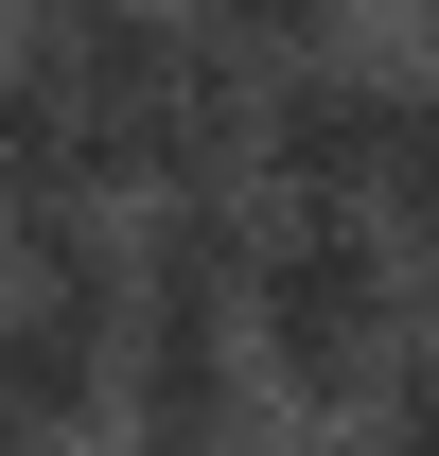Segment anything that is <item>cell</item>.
Wrapping results in <instances>:
<instances>
[{"label":"cell","instance_id":"cell-1","mask_svg":"<svg viewBox=\"0 0 439 456\" xmlns=\"http://www.w3.org/2000/svg\"><path fill=\"white\" fill-rule=\"evenodd\" d=\"M246 351H264V403L299 439H352V421L422 369V246L386 211H264Z\"/></svg>","mask_w":439,"mask_h":456},{"label":"cell","instance_id":"cell-2","mask_svg":"<svg viewBox=\"0 0 439 456\" xmlns=\"http://www.w3.org/2000/svg\"><path fill=\"white\" fill-rule=\"evenodd\" d=\"M404 106L422 70L404 53H299L264 70V211H386V159H404Z\"/></svg>","mask_w":439,"mask_h":456},{"label":"cell","instance_id":"cell-3","mask_svg":"<svg viewBox=\"0 0 439 456\" xmlns=\"http://www.w3.org/2000/svg\"><path fill=\"white\" fill-rule=\"evenodd\" d=\"M123 439L141 456H264V439H299L264 403L246 298H141V334H123Z\"/></svg>","mask_w":439,"mask_h":456},{"label":"cell","instance_id":"cell-4","mask_svg":"<svg viewBox=\"0 0 439 456\" xmlns=\"http://www.w3.org/2000/svg\"><path fill=\"white\" fill-rule=\"evenodd\" d=\"M123 334H141V298L0 281V421H18L36 456H106L123 439Z\"/></svg>","mask_w":439,"mask_h":456},{"label":"cell","instance_id":"cell-5","mask_svg":"<svg viewBox=\"0 0 439 456\" xmlns=\"http://www.w3.org/2000/svg\"><path fill=\"white\" fill-rule=\"evenodd\" d=\"M141 228V298H246L264 281V193H159Z\"/></svg>","mask_w":439,"mask_h":456},{"label":"cell","instance_id":"cell-6","mask_svg":"<svg viewBox=\"0 0 439 456\" xmlns=\"http://www.w3.org/2000/svg\"><path fill=\"white\" fill-rule=\"evenodd\" d=\"M211 53H246V70H299V53H352L369 36V0H176Z\"/></svg>","mask_w":439,"mask_h":456},{"label":"cell","instance_id":"cell-7","mask_svg":"<svg viewBox=\"0 0 439 456\" xmlns=\"http://www.w3.org/2000/svg\"><path fill=\"white\" fill-rule=\"evenodd\" d=\"M386 228L439 264V53H422V106H404V159H386Z\"/></svg>","mask_w":439,"mask_h":456},{"label":"cell","instance_id":"cell-8","mask_svg":"<svg viewBox=\"0 0 439 456\" xmlns=\"http://www.w3.org/2000/svg\"><path fill=\"white\" fill-rule=\"evenodd\" d=\"M422 369H439V264H422Z\"/></svg>","mask_w":439,"mask_h":456},{"label":"cell","instance_id":"cell-9","mask_svg":"<svg viewBox=\"0 0 439 456\" xmlns=\"http://www.w3.org/2000/svg\"><path fill=\"white\" fill-rule=\"evenodd\" d=\"M299 456H369V439H299Z\"/></svg>","mask_w":439,"mask_h":456},{"label":"cell","instance_id":"cell-10","mask_svg":"<svg viewBox=\"0 0 439 456\" xmlns=\"http://www.w3.org/2000/svg\"><path fill=\"white\" fill-rule=\"evenodd\" d=\"M0 456H36V439H18V421H0Z\"/></svg>","mask_w":439,"mask_h":456},{"label":"cell","instance_id":"cell-11","mask_svg":"<svg viewBox=\"0 0 439 456\" xmlns=\"http://www.w3.org/2000/svg\"><path fill=\"white\" fill-rule=\"evenodd\" d=\"M106 456H141V439H106Z\"/></svg>","mask_w":439,"mask_h":456}]
</instances>
